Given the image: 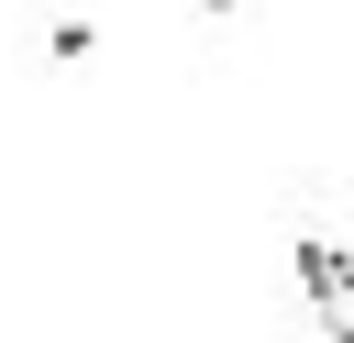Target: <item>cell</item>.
<instances>
[{
	"instance_id": "obj_2",
	"label": "cell",
	"mask_w": 354,
	"mask_h": 343,
	"mask_svg": "<svg viewBox=\"0 0 354 343\" xmlns=\"http://www.w3.org/2000/svg\"><path fill=\"white\" fill-rule=\"evenodd\" d=\"M199 11H243V0H199Z\"/></svg>"
},
{
	"instance_id": "obj_1",
	"label": "cell",
	"mask_w": 354,
	"mask_h": 343,
	"mask_svg": "<svg viewBox=\"0 0 354 343\" xmlns=\"http://www.w3.org/2000/svg\"><path fill=\"white\" fill-rule=\"evenodd\" d=\"M299 299H310L321 343H354V243H332V232H299Z\"/></svg>"
}]
</instances>
